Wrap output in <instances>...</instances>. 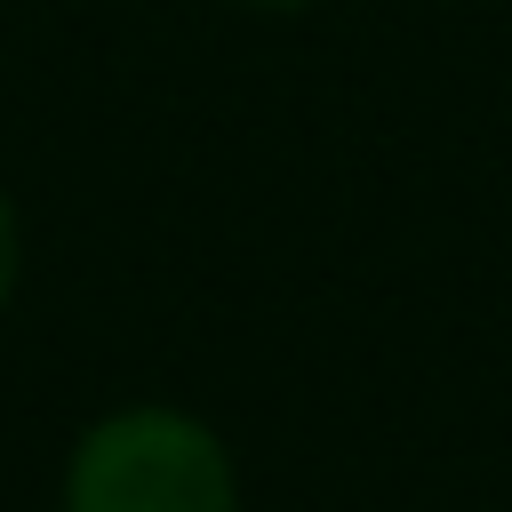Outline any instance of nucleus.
I'll use <instances>...</instances> for the list:
<instances>
[{
    "label": "nucleus",
    "instance_id": "obj_2",
    "mask_svg": "<svg viewBox=\"0 0 512 512\" xmlns=\"http://www.w3.org/2000/svg\"><path fill=\"white\" fill-rule=\"evenodd\" d=\"M8 288H16V208L0 192V304H8Z\"/></svg>",
    "mask_w": 512,
    "mask_h": 512
},
{
    "label": "nucleus",
    "instance_id": "obj_1",
    "mask_svg": "<svg viewBox=\"0 0 512 512\" xmlns=\"http://www.w3.org/2000/svg\"><path fill=\"white\" fill-rule=\"evenodd\" d=\"M64 512H240V472L200 416L144 400L80 432Z\"/></svg>",
    "mask_w": 512,
    "mask_h": 512
},
{
    "label": "nucleus",
    "instance_id": "obj_3",
    "mask_svg": "<svg viewBox=\"0 0 512 512\" xmlns=\"http://www.w3.org/2000/svg\"><path fill=\"white\" fill-rule=\"evenodd\" d=\"M248 8H304V0H248Z\"/></svg>",
    "mask_w": 512,
    "mask_h": 512
}]
</instances>
